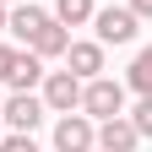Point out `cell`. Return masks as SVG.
Masks as SVG:
<instances>
[{
  "mask_svg": "<svg viewBox=\"0 0 152 152\" xmlns=\"http://www.w3.org/2000/svg\"><path fill=\"white\" fill-rule=\"evenodd\" d=\"M76 109L87 120H114V114H125V87L109 82V76H92V82H82V103Z\"/></svg>",
  "mask_w": 152,
  "mask_h": 152,
  "instance_id": "obj_1",
  "label": "cell"
},
{
  "mask_svg": "<svg viewBox=\"0 0 152 152\" xmlns=\"http://www.w3.org/2000/svg\"><path fill=\"white\" fill-rule=\"evenodd\" d=\"M92 22H98V44H130L141 16L130 6H103V11H92Z\"/></svg>",
  "mask_w": 152,
  "mask_h": 152,
  "instance_id": "obj_2",
  "label": "cell"
},
{
  "mask_svg": "<svg viewBox=\"0 0 152 152\" xmlns=\"http://www.w3.org/2000/svg\"><path fill=\"white\" fill-rule=\"evenodd\" d=\"M76 103H82V76H71V71H49V76H44V109L71 114Z\"/></svg>",
  "mask_w": 152,
  "mask_h": 152,
  "instance_id": "obj_3",
  "label": "cell"
},
{
  "mask_svg": "<svg viewBox=\"0 0 152 152\" xmlns=\"http://www.w3.org/2000/svg\"><path fill=\"white\" fill-rule=\"evenodd\" d=\"M92 147H98V130L87 114H65L54 125V152H92Z\"/></svg>",
  "mask_w": 152,
  "mask_h": 152,
  "instance_id": "obj_4",
  "label": "cell"
},
{
  "mask_svg": "<svg viewBox=\"0 0 152 152\" xmlns=\"http://www.w3.org/2000/svg\"><path fill=\"white\" fill-rule=\"evenodd\" d=\"M38 120H44V98H33V92H11V98H6V125L11 130H27V136H33Z\"/></svg>",
  "mask_w": 152,
  "mask_h": 152,
  "instance_id": "obj_5",
  "label": "cell"
},
{
  "mask_svg": "<svg viewBox=\"0 0 152 152\" xmlns=\"http://www.w3.org/2000/svg\"><path fill=\"white\" fill-rule=\"evenodd\" d=\"M136 125L125 120V114H114V120H103L98 125V152H136Z\"/></svg>",
  "mask_w": 152,
  "mask_h": 152,
  "instance_id": "obj_6",
  "label": "cell"
},
{
  "mask_svg": "<svg viewBox=\"0 0 152 152\" xmlns=\"http://www.w3.org/2000/svg\"><path fill=\"white\" fill-rule=\"evenodd\" d=\"M65 44H71V33H65V22H54V16H49V22L44 27H38L33 33V54H38V60H49V54H65Z\"/></svg>",
  "mask_w": 152,
  "mask_h": 152,
  "instance_id": "obj_7",
  "label": "cell"
},
{
  "mask_svg": "<svg viewBox=\"0 0 152 152\" xmlns=\"http://www.w3.org/2000/svg\"><path fill=\"white\" fill-rule=\"evenodd\" d=\"M6 82H11L16 92H33L38 82H44V60H38L33 49H22V54L11 60V76H6Z\"/></svg>",
  "mask_w": 152,
  "mask_h": 152,
  "instance_id": "obj_8",
  "label": "cell"
},
{
  "mask_svg": "<svg viewBox=\"0 0 152 152\" xmlns=\"http://www.w3.org/2000/svg\"><path fill=\"white\" fill-rule=\"evenodd\" d=\"M65 54H71V76H82V82L103 71V44H65Z\"/></svg>",
  "mask_w": 152,
  "mask_h": 152,
  "instance_id": "obj_9",
  "label": "cell"
},
{
  "mask_svg": "<svg viewBox=\"0 0 152 152\" xmlns=\"http://www.w3.org/2000/svg\"><path fill=\"white\" fill-rule=\"evenodd\" d=\"M49 22V11H38V6H16V11H6V27L22 38V44H33V33Z\"/></svg>",
  "mask_w": 152,
  "mask_h": 152,
  "instance_id": "obj_10",
  "label": "cell"
},
{
  "mask_svg": "<svg viewBox=\"0 0 152 152\" xmlns=\"http://www.w3.org/2000/svg\"><path fill=\"white\" fill-rule=\"evenodd\" d=\"M54 22H65V27L92 22V0H54Z\"/></svg>",
  "mask_w": 152,
  "mask_h": 152,
  "instance_id": "obj_11",
  "label": "cell"
},
{
  "mask_svg": "<svg viewBox=\"0 0 152 152\" xmlns=\"http://www.w3.org/2000/svg\"><path fill=\"white\" fill-rule=\"evenodd\" d=\"M130 87H136L141 98L152 92V44H147V49L136 54V60H130Z\"/></svg>",
  "mask_w": 152,
  "mask_h": 152,
  "instance_id": "obj_12",
  "label": "cell"
},
{
  "mask_svg": "<svg viewBox=\"0 0 152 152\" xmlns=\"http://www.w3.org/2000/svg\"><path fill=\"white\" fill-rule=\"evenodd\" d=\"M130 125H136V136H152V92L136 103V114H130Z\"/></svg>",
  "mask_w": 152,
  "mask_h": 152,
  "instance_id": "obj_13",
  "label": "cell"
},
{
  "mask_svg": "<svg viewBox=\"0 0 152 152\" xmlns=\"http://www.w3.org/2000/svg\"><path fill=\"white\" fill-rule=\"evenodd\" d=\"M0 152H38V147H33V136H27V130H16V136H6V141H0Z\"/></svg>",
  "mask_w": 152,
  "mask_h": 152,
  "instance_id": "obj_14",
  "label": "cell"
},
{
  "mask_svg": "<svg viewBox=\"0 0 152 152\" xmlns=\"http://www.w3.org/2000/svg\"><path fill=\"white\" fill-rule=\"evenodd\" d=\"M11 60H16V49H6V44H0V82L11 76Z\"/></svg>",
  "mask_w": 152,
  "mask_h": 152,
  "instance_id": "obj_15",
  "label": "cell"
},
{
  "mask_svg": "<svg viewBox=\"0 0 152 152\" xmlns=\"http://www.w3.org/2000/svg\"><path fill=\"white\" fill-rule=\"evenodd\" d=\"M130 11H136V16H152V0H130Z\"/></svg>",
  "mask_w": 152,
  "mask_h": 152,
  "instance_id": "obj_16",
  "label": "cell"
},
{
  "mask_svg": "<svg viewBox=\"0 0 152 152\" xmlns=\"http://www.w3.org/2000/svg\"><path fill=\"white\" fill-rule=\"evenodd\" d=\"M0 33H6V0H0Z\"/></svg>",
  "mask_w": 152,
  "mask_h": 152,
  "instance_id": "obj_17",
  "label": "cell"
}]
</instances>
